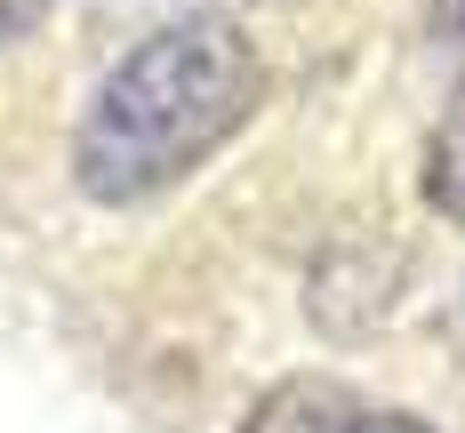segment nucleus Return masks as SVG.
Here are the masks:
<instances>
[{
	"label": "nucleus",
	"instance_id": "f257e3e1",
	"mask_svg": "<svg viewBox=\"0 0 465 433\" xmlns=\"http://www.w3.org/2000/svg\"><path fill=\"white\" fill-rule=\"evenodd\" d=\"M257 104H265V56L249 25L225 8H185L89 89L73 129V185L104 209L153 201L241 137Z\"/></svg>",
	"mask_w": 465,
	"mask_h": 433
},
{
	"label": "nucleus",
	"instance_id": "f03ea898",
	"mask_svg": "<svg viewBox=\"0 0 465 433\" xmlns=\"http://www.w3.org/2000/svg\"><path fill=\"white\" fill-rule=\"evenodd\" d=\"M361 409H370V401H361L353 385H337V378H281L273 393L249 401L241 433H353Z\"/></svg>",
	"mask_w": 465,
	"mask_h": 433
},
{
	"label": "nucleus",
	"instance_id": "7ed1b4c3",
	"mask_svg": "<svg viewBox=\"0 0 465 433\" xmlns=\"http://www.w3.org/2000/svg\"><path fill=\"white\" fill-rule=\"evenodd\" d=\"M418 192H425V209H441L450 225H465V81H458V96L441 104L433 137H425V169H418Z\"/></svg>",
	"mask_w": 465,
	"mask_h": 433
},
{
	"label": "nucleus",
	"instance_id": "20e7f679",
	"mask_svg": "<svg viewBox=\"0 0 465 433\" xmlns=\"http://www.w3.org/2000/svg\"><path fill=\"white\" fill-rule=\"evenodd\" d=\"M425 33L465 64V0H425Z\"/></svg>",
	"mask_w": 465,
	"mask_h": 433
},
{
	"label": "nucleus",
	"instance_id": "39448f33",
	"mask_svg": "<svg viewBox=\"0 0 465 433\" xmlns=\"http://www.w3.org/2000/svg\"><path fill=\"white\" fill-rule=\"evenodd\" d=\"M353 433H433L418 418V409H361V418H353Z\"/></svg>",
	"mask_w": 465,
	"mask_h": 433
},
{
	"label": "nucleus",
	"instance_id": "423d86ee",
	"mask_svg": "<svg viewBox=\"0 0 465 433\" xmlns=\"http://www.w3.org/2000/svg\"><path fill=\"white\" fill-rule=\"evenodd\" d=\"M33 16H41V0H0V48L25 41V33H33Z\"/></svg>",
	"mask_w": 465,
	"mask_h": 433
}]
</instances>
